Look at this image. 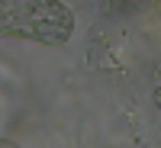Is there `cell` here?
Instances as JSON below:
<instances>
[{
	"mask_svg": "<svg viewBox=\"0 0 161 148\" xmlns=\"http://www.w3.org/2000/svg\"><path fill=\"white\" fill-rule=\"evenodd\" d=\"M0 148H19V145L13 142V139H0Z\"/></svg>",
	"mask_w": 161,
	"mask_h": 148,
	"instance_id": "cell-2",
	"label": "cell"
},
{
	"mask_svg": "<svg viewBox=\"0 0 161 148\" xmlns=\"http://www.w3.org/2000/svg\"><path fill=\"white\" fill-rule=\"evenodd\" d=\"M155 103H158V110H161V87L155 90Z\"/></svg>",
	"mask_w": 161,
	"mask_h": 148,
	"instance_id": "cell-3",
	"label": "cell"
},
{
	"mask_svg": "<svg viewBox=\"0 0 161 148\" xmlns=\"http://www.w3.org/2000/svg\"><path fill=\"white\" fill-rule=\"evenodd\" d=\"M0 36L64 45L74 36V13L61 0H0Z\"/></svg>",
	"mask_w": 161,
	"mask_h": 148,
	"instance_id": "cell-1",
	"label": "cell"
}]
</instances>
